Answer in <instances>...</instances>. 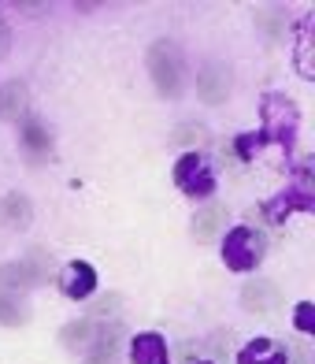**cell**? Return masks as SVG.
<instances>
[{
    "label": "cell",
    "mask_w": 315,
    "mask_h": 364,
    "mask_svg": "<svg viewBox=\"0 0 315 364\" xmlns=\"http://www.w3.org/2000/svg\"><path fill=\"white\" fill-rule=\"evenodd\" d=\"M238 364H286V353L275 350L271 338H253L238 353Z\"/></svg>",
    "instance_id": "cell-17"
},
{
    "label": "cell",
    "mask_w": 315,
    "mask_h": 364,
    "mask_svg": "<svg viewBox=\"0 0 315 364\" xmlns=\"http://www.w3.org/2000/svg\"><path fill=\"white\" fill-rule=\"evenodd\" d=\"M8 45H11V30H8V23L0 19V56L8 53Z\"/></svg>",
    "instance_id": "cell-21"
},
{
    "label": "cell",
    "mask_w": 315,
    "mask_h": 364,
    "mask_svg": "<svg viewBox=\"0 0 315 364\" xmlns=\"http://www.w3.org/2000/svg\"><path fill=\"white\" fill-rule=\"evenodd\" d=\"M293 327L301 331V335H315V305L311 301H301L293 309Z\"/></svg>",
    "instance_id": "cell-20"
},
{
    "label": "cell",
    "mask_w": 315,
    "mask_h": 364,
    "mask_svg": "<svg viewBox=\"0 0 315 364\" xmlns=\"http://www.w3.org/2000/svg\"><path fill=\"white\" fill-rule=\"evenodd\" d=\"M56 279H60V290L67 294L71 301H86V297L96 290V268L86 264V260H71Z\"/></svg>",
    "instance_id": "cell-7"
},
{
    "label": "cell",
    "mask_w": 315,
    "mask_h": 364,
    "mask_svg": "<svg viewBox=\"0 0 315 364\" xmlns=\"http://www.w3.org/2000/svg\"><path fill=\"white\" fill-rule=\"evenodd\" d=\"M175 186L186 193V197H211L215 193V175L208 171L204 156L186 153L175 164Z\"/></svg>",
    "instance_id": "cell-5"
},
{
    "label": "cell",
    "mask_w": 315,
    "mask_h": 364,
    "mask_svg": "<svg viewBox=\"0 0 315 364\" xmlns=\"http://www.w3.org/2000/svg\"><path fill=\"white\" fill-rule=\"evenodd\" d=\"M282 301V290L271 283V279H248L241 290V305L248 312H275Z\"/></svg>",
    "instance_id": "cell-10"
},
{
    "label": "cell",
    "mask_w": 315,
    "mask_h": 364,
    "mask_svg": "<svg viewBox=\"0 0 315 364\" xmlns=\"http://www.w3.org/2000/svg\"><path fill=\"white\" fill-rule=\"evenodd\" d=\"M148 75H153L160 97H178L182 93V82H186V56L175 41H153L148 45Z\"/></svg>",
    "instance_id": "cell-1"
},
{
    "label": "cell",
    "mask_w": 315,
    "mask_h": 364,
    "mask_svg": "<svg viewBox=\"0 0 315 364\" xmlns=\"http://www.w3.org/2000/svg\"><path fill=\"white\" fill-rule=\"evenodd\" d=\"M30 320V305L23 294H0V323L4 327H23Z\"/></svg>",
    "instance_id": "cell-18"
},
{
    "label": "cell",
    "mask_w": 315,
    "mask_h": 364,
    "mask_svg": "<svg viewBox=\"0 0 315 364\" xmlns=\"http://www.w3.org/2000/svg\"><path fill=\"white\" fill-rule=\"evenodd\" d=\"M297 127H301V115H297V105L282 93H271L263 101V134H256V145L260 141H278L293 149L297 141Z\"/></svg>",
    "instance_id": "cell-3"
},
{
    "label": "cell",
    "mask_w": 315,
    "mask_h": 364,
    "mask_svg": "<svg viewBox=\"0 0 315 364\" xmlns=\"http://www.w3.org/2000/svg\"><path fill=\"white\" fill-rule=\"evenodd\" d=\"M101 327H104V320H74V323H67L60 331V338H63V346L67 350H89V346L96 342V335H101Z\"/></svg>",
    "instance_id": "cell-16"
},
{
    "label": "cell",
    "mask_w": 315,
    "mask_h": 364,
    "mask_svg": "<svg viewBox=\"0 0 315 364\" xmlns=\"http://www.w3.org/2000/svg\"><path fill=\"white\" fill-rule=\"evenodd\" d=\"M197 364H208V360H197Z\"/></svg>",
    "instance_id": "cell-23"
},
{
    "label": "cell",
    "mask_w": 315,
    "mask_h": 364,
    "mask_svg": "<svg viewBox=\"0 0 315 364\" xmlns=\"http://www.w3.org/2000/svg\"><path fill=\"white\" fill-rule=\"evenodd\" d=\"M26 108H30V93H26L23 82L19 78L4 82V86H0V119H4V123H19L26 115Z\"/></svg>",
    "instance_id": "cell-12"
},
{
    "label": "cell",
    "mask_w": 315,
    "mask_h": 364,
    "mask_svg": "<svg viewBox=\"0 0 315 364\" xmlns=\"http://www.w3.org/2000/svg\"><path fill=\"white\" fill-rule=\"evenodd\" d=\"M130 360L134 364H167V342L156 331H145L130 342Z\"/></svg>",
    "instance_id": "cell-14"
},
{
    "label": "cell",
    "mask_w": 315,
    "mask_h": 364,
    "mask_svg": "<svg viewBox=\"0 0 315 364\" xmlns=\"http://www.w3.org/2000/svg\"><path fill=\"white\" fill-rule=\"evenodd\" d=\"M293 212H315V197L308 186H297V190H286V193H278L271 197L267 205H263V220H271V223H286Z\"/></svg>",
    "instance_id": "cell-6"
},
{
    "label": "cell",
    "mask_w": 315,
    "mask_h": 364,
    "mask_svg": "<svg viewBox=\"0 0 315 364\" xmlns=\"http://www.w3.org/2000/svg\"><path fill=\"white\" fill-rule=\"evenodd\" d=\"M19 11H48V4H26V0H23Z\"/></svg>",
    "instance_id": "cell-22"
},
{
    "label": "cell",
    "mask_w": 315,
    "mask_h": 364,
    "mask_svg": "<svg viewBox=\"0 0 315 364\" xmlns=\"http://www.w3.org/2000/svg\"><path fill=\"white\" fill-rule=\"evenodd\" d=\"M0 223L8 230H26L34 223V205H30V197L23 193H4L0 197Z\"/></svg>",
    "instance_id": "cell-11"
},
{
    "label": "cell",
    "mask_w": 315,
    "mask_h": 364,
    "mask_svg": "<svg viewBox=\"0 0 315 364\" xmlns=\"http://www.w3.org/2000/svg\"><path fill=\"white\" fill-rule=\"evenodd\" d=\"M19 141L26 149V156L30 160H45V156H52V134H48V127L41 119H26L19 127Z\"/></svg>",
    "instance_id": "cell-13"
},
{
    "label": "cell",
    "mask_w": 315,
    "mask_h": 364,
    "mask_svg": "<svg viewBox=\"0 0 315 364\" xmlns=\"http://www.w3.org/2000/svg\"><path fill=\"white\" fill-rule=\"evenodd\" d=\"M119 350H123V323H104L96 342L86 350V364H119Z\"/></svg>",
    "instance_id": "cell-9"
},
{
    "label": "cell",
    "mask_w": 315,
    "mask_h": 364,
    "mask_svg": "<svg viewBox=\"0 0 315 364\" xmlns=\"http://www.w3.org/2000/svg\"><path fill=\"white\" fill-rule=\"evenodd\" d=\"M263 235L253 227H234L223 242V264L230 272H256V264L263 260Z\"/></svg>",
    "instance_id": "cell-4"
},
{
    "label": "cell",
    "mask_w": 315,
    "mask_h": 364,
    "mask_svg": "<svg viewBox=\"0 0 315 364\" xmlns=\"http://www.w3.org/2000/svg\"><path fill=\"white\" fill-rule=\"evenodd\" d=\"M308 30H311V19L301 23V45H297V68H301L304 78L315 75V71H311V63H308V48H311V34H308Z\"/></svg>",
    "instance_id": "cell-19"
},
{
    "label": "cell",
    "mask_w": 315,
    "mask_h": 364,
    "mask_svg": "<svg viewBox=\"0 0 315 364\" xmlns=\"http://www.w3.org/2000/svg\"><path fill=\"white\" fill-rule=\"evenodd\" d=\"M230 86H234V78H230V68H223V63H208L197 75V93H201L204 105H223L230 97Z\"/></svg>",
    "instance_id": "cell-8"
},
{
    "label": "cell",
    "mask_w": 315,
    "mask_h": 364,
    "mask_svg": "<svg viewBox=\"0 0 315 364\" xmlns=\"http://www.w3.org/2000/svg\"><path fill=\"white\" fill-rule=\"evenodd\" d=\"M226 227V205H208L193 216V238L197 242H215Z\"/></svg>",
    "instance_id": "cell-15"
},
{
    "label": "cell",
    "mask_w": 315,
    "mask_h": 364,
    "mask_svg": "<svg viewBox=\"0 0 315 364\" xmlns=\"http://www.w3.org/2000/svg\"><path fill=\"white\" fill-rule=\"evenodd\" d=\"M52 279V257L48 250H30L23 260L0 264V294H23Z\"/></svg>",
    "instance_id": "cell-2"
}]
</instances>
